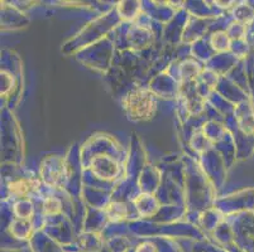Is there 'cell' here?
I'll use <instances>...</instances> for the list:
<instances>
[{
    "label": "cell",
    "instance_id": "6da1fadb",
    "mask_svg": "<svg viewBox=\"0 0 254 252\" xmlns=\"http://www.w3.org/2000/svg\"><path fill=\"white\" fill-rule=\"evenodd\" d=\"M123 108L133 121H145L156 114L157 101L148 90H133L123 100Z\"/></svg>",
    "mask_w": 254,
    "mask_h": 252
},
{
    "label": "cell",
    "instance_id": "7a4b0ae2",
    "mask_svg": "<svg viewBox=\"0 0 254 252\" xmlns=\"http://www.w3.org/2000/svg\"><path fill=\"white\" fill-rule=\"evenodd\" d=\"M106 213L109 216V218L112 221H120V219H124L127 216V208L126 205L122 204V203L114 202L112 204L108 205V209H106Z\"/></svg>",
    "mask_w": 254,
    "mask_h": 252
},
{
    "label": "cell",
    "instance_id": "3957f363",
    "mask_svg": "<svg viewBox=\"0 0 254 252\" xmlns=\"http://www.w3.org/2000/svg\"><path fill=\"white\" fill-rule=\"evenodd\" d=\"M9 188L14 194L23 197V196H27L32 191V183H29L28 180H18V182L11 183Z\"/></svg>",
    "mask_w": 254,
    "mask_h": 252
},
{
    "label": "cell",
    "instance_id": "277c9868",
    "mask_svg": "<svg viewBox=\"0 0 254 252\" xmlns=\"http://www.w3.org/2000/svg\"><path fill=\"white\" fill-rule=\"evenodd\" d=\"M60 208H61V203H60V201L55 200V198L46 200L45 204H43V211H45V213L48 214L57 213V212H60Z\"/></svg>",
    "mask_w": 254,
    "mask_h": 252
}]
</instances>
